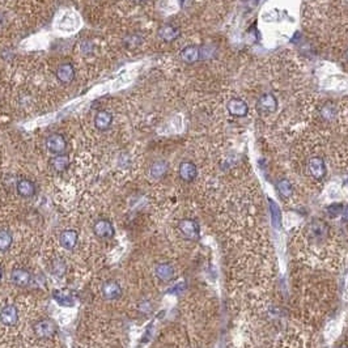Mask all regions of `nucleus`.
<instances>
[{"mask_svg": "<svg viewBox=\"0 0 348 348\" xmlns=\"http://www.w3.org/2000/svg\"><path fill=\"white\" fill-rule=\"evenodd\" d=\"M45 145H46V149L49 152L53 153V155H62V153H65L67 151V140L63 136L62 134L59 132H53L46 138L45 140Z\"/></svg>", "mask_w": 348, "mask_h": 348, "instance_id": "f257e3e1", "label": "nucleus"}, {"mask_svg": "<svg viewBox=\"0 0 348 348\" xmlns=\"http://www.w3.org/2000/svg\"><path fill=\"white\" fill-rule=\"evenodd\" d=\"M58 327L51 319H40L33 325V331L41 339H51L57 334Z\"/></svg>", "mask_w": 348, "mask_h": 348, "instance_id": "f03ea898", "label": "nucleus"}, {"mask_svg": "<svg viewBox=\"0 0 348 348\" xmlns=\"http://www.w3.org/2000/svg\"><path fill=\"white\" fill-rule=\"evenodd\" d=\"M178 229H179L181 234L186 239L194 241V239L199 238V224L195 220H192V219H183V220H181L179 224H178Z\"/></svg>", "mask_w": 348, "mask_h": 348, "instance_id": "7ed1b4c3", "label": "nucleus"}, {"mask_svg": "<svg viewBox=\"0 0 348 348\" xmlns=\"http://www.w3.org/2000/svg\"><path fill=\"white\" fill-rule=\"evenodd\" d=\"M93 233L100 239H110L112 237H114L116 229H114L110 220H108V219H98L93 224Z\"/></svg>", "mask_w": 348, "mask_h": 348, "instance_id": "20e7f679", "label": "nucleus"}, {"mask_svg": "<svg viewBox=\"0 0 348 348\" xmlns=\"http://www.w3.org/2000/svg\"><path fill=\"white\" fill-rule=\"evenodd\" d=\"M278 109V100L272 93H265L258 98L257 110L262 114H272Z\"/></svg>", "mask_w": 348, "mask_h": 348, "instance_id": "39448f33", "label": "nucleus"}, {"mask_svg": "<svg viewBox=\"0 0 348 348\" xmlns=\"http://www.w3.org/2000/svg\"><path fill=\"white\" fill-rule=\"evenodd\" d=\"M55 76L58 79L59 83L69 84L72 83L75 79V67L71 62H64L58 65V68L55 71Z\"/></svg>", "mask_w": 348, "mask_h": 348, "instance_id": "423d86ee", "label": "nucleus"}, {"mask_svg": "<svg viewBox=\"0 0 348 348\" xmlns=\"http://www.w3.org/2000/svg\"><path fill=\"white\" fill-rule=\"evenodd\" d=\"M101 292L104 298H106V300H118L122 296V287L116 280H106L105 283L102 284Z\"/></svg>", "mask_w": 348, "mask_h": 348, "instance_id": "0eeeda50", "label": "nucleus"}, {"mask_svg": "<svg viewBox=\"0 0 348 348\" xmlns=\"http://www.w3.org/2000/svg\"><path fill=\"white\" fill-rule=\"evenodd\" d=\"M113 120H114V116L108 110H98L95 114V119H93V123H95V127L98 131H108L112 128L113 126Z\"/></svg>", "mask_w": 348, "mask_h": 348, "instance_id": "6e6552de", "label": "nucleus"}, {"mask_svg": "<svg viewBox=\"0 0 348 348\" xmlns=\"http://www.w3.org/2000/svg\"><path fill=\"white\" fill-rule=\"evenodd\" d=\"M308 171L314 179L319 181L326 175V164L321 157H312L308 163Z\"/></svg>", "mask_w": 348, "mask_h": 348, "instance_id": "1a4fd4ad", "label": "nucleus"}, {"mask_svg": "<svg viewBox=\"0 0 348 348\" xmlns=\"http://www.w3.org/2000/svg\"><path fill=\"white\" fill-rule=\"evenodd\" d=\"M179 57H181L182 62H185L186 64H194L202 59V51H200L199 46H196V45H187L182 49Z\"/></svg>", "mask_w": 348, "mask_h": 348, "instance_id": "9d476101", "label": "nucleus"}, {"mask_svg": "<svg viewBox=\"0 0 348 348\" xmlns=\"http://www.w3.org/2000/svg\"><path fill=\"white\" fill-rule=\"evenodd\" d=\"M227 109H228L231 116H237V118H243L249 113V106H247V104L243 101L242 98H232L228 102Z\"/></svg>", "mask_w": 348, "mask_h": 348, "instance_id": "9b49d317", "label": "nucleus"}, {"mask_svg": "<svg viewBox=\"0 0 348 348\" xmlns=\"http://www.w3.org/2000/svg\"><path fill=\"white\" fill-rule=\"evenodd\" d=\"M178 174L182 181L192 182L198 175V168L192 161H182L178 168Z\"/></svg>", "mask_w": 348, "mask_h": 348, "instance_id": "f8f14e48", "label": "nucleus"}, {"mask_svg": "<svg viewBox=\"0 0 348 348\" xmlns=\"http://www.w3.org/2000/svg\"><path fill=\"white\" fill-rule=\"evenodd\" d=\"M11 280L16 287L24 288V287L29 286L32 282V274L24 267H17V269L12 270Z\"/></svg>", "mask_w": 348, "mask_h": 348, "instance_id": "ddd939ff", "label": "nucleus"}, {"mask_svg": "<svg viewBox=\"0 0 348 348\" xmlns=\"http://www.w3.org/2000/svg\"><path fill=\"white\" fill-rule=\"evenodd\" d=\"M157 36L160 40H163L164 42H173L181 36V30L175 25L172 24H165V25L160 26L157 30Z\"/></svg>", "mask_w": 348, "mask_h": 348, "instance_id": "4468645a", "label": "nucleus"}, {"mask_svg": "<svg viewBox=\"0 0 348 348\" xmlns=\"http://www.w3.org/2000/svg\"><path fill=\"white\" fill-rule=\"evenodd\" d=\"M18 321V312L16 306L13 305H7L0 310V322L4 326H15Z\"/></svg>", "mask_w": 348, "mask_h": 348, "instance_id": "2eb2a0df", "label": "nucleus"}, {"mask_svg": "<svg viewBox=\"0 0 348 348\" xmlns=\"http://www.w3.org/2000/svg\"><path fill=\"white\" fill-rule=\"evenodd\" d=\"M77 241H79V234L73 229L63 231L59 236V243L62 245V247H64L65 250H73L76 247Z\"/></svg>", "mask_w": 348, "mask_h": 348, "instance_id": "dca6fc26", "label": "nucleus"}, {"mask_svg": "<svg viewBox=\"0 0 348 348\" xmlns=\"http://www.w3.org/2000/svg\"><path fill=\"white\" fill-rule=\"evenodd\" d=\"M16 190H17L18 195L22 198H33L37 194L36 183L28 178H21L16 185Z\"/></svg>", "mask_w": 348, "mask_h": 348, "instance_id": "f3484780", "label": "nucleus"}, {"mask_svg": "<svg viewBox=\"0 0 348 348\" xmlns=\"http://www.w3.org/2000/svg\"><path fill=\"white\" fill-rule=\"evenodd\" d=\"M71 160L67 153H62V155H54L50 160V167L55 173H63L69 168Z\"/></svg>", "mask_w": 348, "mask_h": 348, "instance_id": "a211bd4d", "label": "nucleus"}, {"mask_svg": "<svg viewBox=\"0 0 348 348\" xmlns=\"http://www.w3.org/2000/svg\"><path fill=\"white\" fill-rule=\"evenodd\" d=\"M168 163L164 161V160H157L155 163L151 165L149 168V175L153 178V179H160L163 178L165 174L168 173Z\"/></svg>", "mask_w": 348, "mask_h": 348, "instance_id": "6ab92c4d", "label": "nucleus"}, {"mask_svg": "<svg viewBox=\"0 0 348 348\" xmlns=\"http://www.w3.org/2000/svg\"><path fill=\"white\" fill-rule=\"evenodd\" d=\"M155 274L160 280L163 282H169L174 278V269L173 266L169 263H160L155 269Z\"/></svg>", "mask_w": 348, "mask_h": 348, "instance_id": "aec40b11", "label": "nucleus"}, {"mask_svg": "<svg viewBox=\"0 0 348 348\" xmlns=\"http://www.w3.org/2000/svg\"><path fill=\"white\" fill-rule=\"evenodd\" d=\"M67 271V263L63 258H54L50 263V272L55 278H63Z\"/></svg>", "mask_w": 348, "mask_h": 348, "instance_id": "412c9836", "label": "nucleus"}, {"mask_svg": "<svg viewBox=\"0 0 348 348\" xmlns=\"http://www.w3.org/2000/svg\"><path fill=\"white\" fill-rule=\"evenodd\" d=\"M53 297H54V300L57 301L59 305H62V306L69 308V306H72L73 305L72 294L69 293V292H67V290H54V292H53Z\"/></svg>", "mask_w": 348, "mask_h": 348, "instance_id": "4be33fe9", "label": "nucleus"}, {"mask_svg": "<svg viewBox=\"0 0 348 348\" xmlns=\"http://www.w3.org/2000/svg\"><path fill=\"white\" fill-rule=\"evenodd\" d=\"M12 242H13V237L12 233L7 229H0V251H8L11 249Z\"/></svg>", "mask_w": 348, "mask_h": 348, "instance_id": "5701e85b", "label": "nucleus"}, {"mask_svg": "<svg viewBox=\"0 0 348 348\" xmlns=\"http://www.w3.org/2000/svg\"><path fill=\"white\" fill-rule=\"evenodd\" d=\"M276 190L280 194V196H283V198H290L293 194V187L290 185V182L286 178L276 182Z\"/></svg>", "mask_w": 348, "mask_h": 348, "instance_id": "b1692460", "label": "nucleus"}, {"mask_svg": "<svg viewBox=\"0 0 348 348\" xmlns=\"http://www.w3.org/2000/svg\"><path fill=\"white\" fill-rule=\"evenodd\" d=\"M270 211H271L272 225L275 228H280L282 227V212H280L278 204L275 202H272V200H270Z\"/></svg>", "mask_w": 348, "mask_h": 348, "instance_id": "393cba45", "label": "nucleus"}, {"mask_svg": "<svg viewBox=\"0 0 348 348\" xmlns=\"http://www.w3.org/2000/svg\"><path fill=\"white\" fill-rule=\"evenodd\" d=\"M337 116V108L333 105V104H326V105L322 106L321 109V116H322L325 120H331L335 118Z\"/></svg>", "mask_w": 348, "mask_h": 348, "instance_id": "a878e982", "label": "nucleus"}, {"mask_svg": "<svg viewBox=\"0 0 348 348\" xmlns=\"http://www.w3.org/2000/svg\"><path fill=\"white\" fill-rule=\"evenodd\" d=\"M342 211H343V206H342V204L334 203L327 207V212H329V215H330L331 218H335V216L342 215Z\"/></svg>", "mask_w": 348, "mask_h": 348, "instance_id": "bb28decb", "label": "nucleus"}, {"mask_svg": "<svg viewBox=\"0 0 348 348\" xmlns=\"http://www.w3.org/2000/svg\"><path fill=\"white\" fill-rule=\"evenodd\" d=\"M342 219H343L346 223H348V206L346 207V208H343V211H342Z\"/></svg>", "mask_w": 348, "mask_h": 348, "instance_id": "cd10ccee", "label": "nucleus"}, {"mask_svg": "<svg viewBox=\"0 0 348 348\" xmlns=\"http://www.w3.org/2000/svg\"><path fill=\"white\" fill-rule=\"evenodd\" d=\"M3 24H4V16H3V13L0 12V28L3 26Z\"/></svg>", "mask_w": 348, "mask_h": 348, "instance_id": "c85d7f7f", "label": "nucleus"}, {"mask_svg": "<svg viewBox=\"0 0 348 348\" xmlns=\"http://www.w3.org/2000/svg\"><path fill=\"white\" fill-rule=\"evenodd\" d=\"M134 3H136V4H144V3H147L148 0H132Z\"/></svg>", "mask_w": 348, "mask_h": 348, "instance_id": "c756f323", "label": "nucleus"}, {"mask_svg": "<svg viewBox=\"0 0 348 348\" xmlns=\"http://www.w3.org/2000/svg\"><path fill=\"white\" fill-rule=\"evenodd\" d=\"M1 278H3V270L0 267V280H1Z\"/></svg>", "mask_w": 348, "mask_h": 348, "instance_id": "7c9ffc66", "label": "nucleus"}, {"mask_svg": "<svg viewBox=\"0 0 348 348\" xmlns=\"http://www.w3.org/2000/svg\"><path fill=\"white\" fill-rule=\"evenodd\" d=\"M346 59H347V60H348V51H347V53H346Z\"/></svg>", "mask_w": 348, "mask_h": 348, "instance_id": "2f4dec72", "label": "nucleus"}, {"mask_svg": "<svg viewBox=\"0 0 348 348\" xmlns=\"http://www.w3.org/2000/svg\"><path fill=\"white\" fill-rule=\"evenodd\" d=\"M342 348H347V347H342Z\"/></svg>", "mask_w": 348, "mask_h": 348, "instance_id": "473e14b6", "label": "nucleus"}]
</instances>
